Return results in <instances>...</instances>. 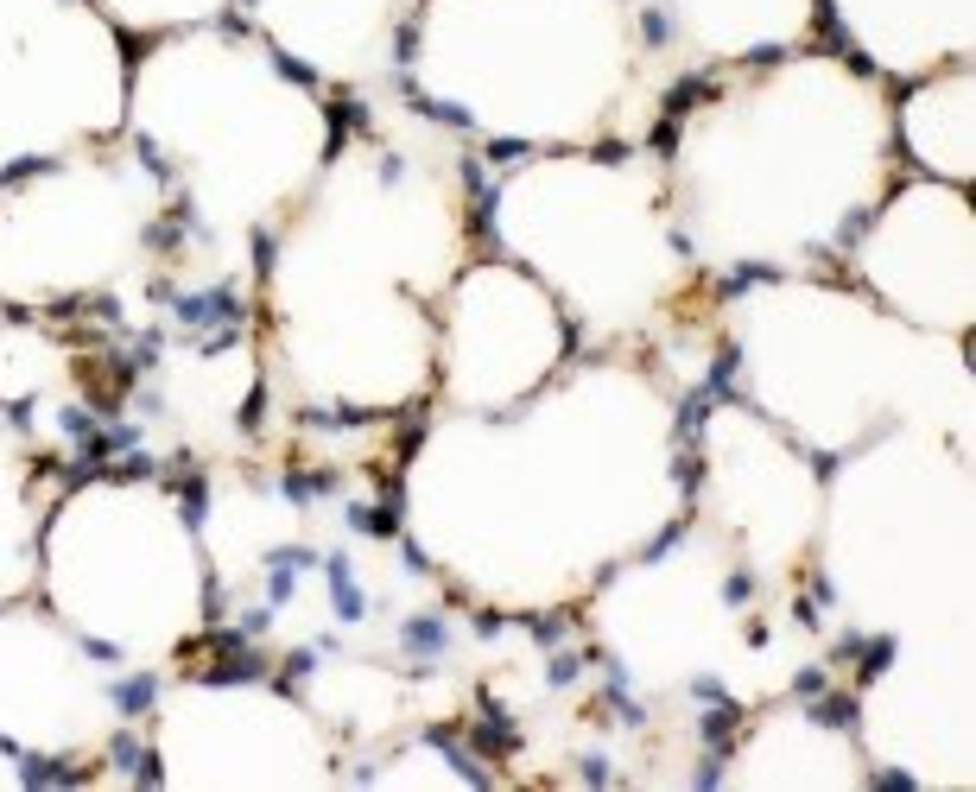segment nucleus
Segmentation results:
<instances>
[{"instance_id":"obj_6","label":"nucleus","mask_w":976,"mask_h":792,"mask_svg":"<svg viewBox=\"0 0 976 792\" xmlns=\"http://www.w3.org/2000/svg\"><path fill=\"white\" fill-rule=\"evenodd\" d=\"M172 495L184 502V527L197 533V527H203V513H210V475H184V482H172Z\"/></svg>"},{"instance_id":"obj_7","label":"nucleus","mask_w":976,"mask_h":792,"mask_svg":"<svg viewBox=\"0 0 976 792\" xmlns=\"http://www.w3.org/2000/svg\"><path fill=\"white\" fill-rule=\"evenodd\" d=\"M140 760H146V742H140V735H134V729H114V735H109V767H121V774H134Z\"/></svg>"},{"instance_id":"obj_2","label":"nucleus","mask_w":976,"mask_h":792,"mask_svg":"<svg viewBox=\"0 0 976 792\" xmlns=\"http://www.w3.org/2000/svg\"><path fill=\"white\" fill-rule=\"evenodd\" d=\"M399 647L412 653V672H432L444 647H450V628H444V615H406L399 621Z\"/></svg>"},{"instance_id":"obj_9","label":"nucleus","mask_w":976,"mask_h":792,"mask_svg":"<svg viewBox=\"0 0 976 792\" xmlns=\"http://www.w3.org/2000/svg\"><path fill=\"white\" fill-rule=\"evenodd\" d=\"M292 590H298V571H286V565H267V603H273V609H286Z\"/></svg>"},{"instance_id":"obj_3","label":"nucleus","mask_w":976,"mask_h":792,"mask_svg":"<svg viewBox=\"0 0 976 792\" xmlns=\"http://www.w3.org/2000/svg\"><path fill=\"white\" fill-rule=\"evenodd\" d=\"M324 571H330V609H336V621H362L368 596H362V583L349 577V558H343V552H330Z\"/></svg>"},{"instance_id":"obj_11","label":"nucleus","mask_w":976,"mask_h":792,"mask_svg":"<svg viewBox=\"0 0 976 792\" xmlns=\"http://www.w3.org/2000/svg\"><path fill=\"white\" fill-rule=\"evenodd\" d=\"M260 419H267V387H254V394L242 399V432H260Z\"/></svg>"},{"instance_id":"obj_12","label":"nucleus","mask_w":976,"mask_h":792,"mask_svg":"<svg viewBox=\"0 0 976 792\" xmlns=\"http://www.w3.org/2000/svg\"><path fill=\"white\" fill-rule=\"evenodd\" d=\"M273 64H280V76H292V83H305V89L318 83V71H311V64H298V58H286V51H273Z\"/></svg>"},{"instance_id":"obj_5","label":"nucleus","mask_w":976,"mask_h":792,"mask_svg":"<svg viewBox=\"0 0 976 792\" xmlns=\"http://www.w3.org/2000/svg\"><path fill=\"white\" fill-rule=\"evenodd\" d=\"M280 495L292 507H311V502H324V495H336V475L330 469H292L286 482H280Z\"/></svg>"},{"instance_id":"obj_13","label":"nucleus","mask_w":976,"mask_h":792,"mask_svg":"<svg viewBox=\"0 0 976 792\" xmlns=\"http://www.w3.org/2000/svg\"><path fill=\"white\" fill-rule=\"evenodd\" d=\"M83 653H89V659H102V666H114V659H121V653H114L109 641H83Z\"/></svg>"},{"instance_id":"obj_4","label":"nucleus","mask_w":976,"mask_h":792,"mask_svg":"<svg viewBox=\"0 0 976 792\" xmlns=\"http://www.w3.org/2000/svg\"><path fill=\"white\" fill-rule=\"evenodd\" d=\"M109 704L121 717H152V704H159V679L152 672H134V679L109 684Z\"/></svg>"},{"instance_id":"obj_8","label":"nucleus","mask_w":976,"mask_h":792,"mask_svg":"<svg viewBox=\"0 0 976 792\" xmlns=\"http://www.w3.org/2000/svg\"><path fill=\"white\" fill-rule=\"evenodd\" d=\"M248 253H254V273L267 280V273H273V260H280V235H273V228H254V235H248Z\"/></svg>"},{"instance_id":"obj_1","label":"nucleus","mask_w":976,"mask_h":792,"mask_svg":"<svg viewBox=\"0 0 976 792\" xmlns=\"http://www.w3.org/2000/svg\"><path fill=\"white\" fill-rule=\"evenodd\" d=\"M172 311H178V324L190 330H228L248 318V305H242V292L235 286H203V292H178L172 298Z\"/></svg>"},{"instance_id":"obj_10","label":"nucleus","mask_w":976,"mask_h":792,"mask_svg":"<svg viewBox=\"0 0 976 792\" xmlns=\"http://www.w3.org/2000/svg\"><path fill=\"white\" fill-rule=\"evenodd\" d=\"M805 704H812V697H805ZM812 722H837V729L856 722V697H825V704H812Z\"/></svg>"}]
</instances>
